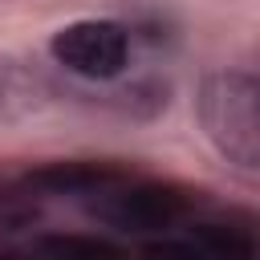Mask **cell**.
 I'll list each match as a JSON object with an SVG mask.
<instances>
[{"mask_svg": "<svg viewBox=\"0 0 260 260\" xmlns=\"http://www.w3.org/2000/svg\"><path fill=\"white\" fill-rule=\"evenodd\" d=\"M187 236L203 248L207 260H256L260 256V232L244 215H207L191 219Z\"/></svg>", "mask_w": 260, "mask_h": 260, "instance_id": "cell-5", "label": "cell"}, {"mask_svg": "<svg viewBox=\"0 0 260 260\" xmlns=\"http://www.w3.org/2000/svg\"><path fill=\"white\" fill-rule=\"evenodd\" d=\"M203 203V191L175 183V179H122L98 195L85 199V211L114 228V232H130V236H150V232H171L179 223L195 219V207Z\"/></svg>", "mask_w": 260, "mask_h": 260, "instance_id": "cell-2", "label": "cell"}, {"mask_svg": "<svg viewBox=\"0 0 260 260\" xmlns=\"http://www.w3.org/2000/svg\"><path fill=\"white\" fill-rule=\"evenodd\" d=\"M195 122L223 162L260 175V73H203L195 85Z\"/></svg>", "mask_w": 260, "mask_h": 260, "instance_id": "cell-1", "label": "cell"}, {"mask_svg": "<svg viewBox=\"0 0 260 260\" xmlns=\"http://www.w3.org/2000/svg\"><path fill=\"white\" fill-rule=\"evenodd\" d=\"M134 167L122 158H53L41 167H28L20 187L37 195H98L122 179H130Z\"/></svg>", "mask_w": 260, "mask_h": 260, "instance_id": "cell-4", "label": "cell"}, {"mask_svg": "<svg viewBox=\"0 0 260 260\" xmlns=\"http://www.w3.org/2000/svg\"><path fill=\"white\" fill-rule=\"evenodd\" d=\"M134 32L110 16H81L49 37V57L81 81H114L130 65Z\"/></svg>", "mask_w": 260, "mask_h": 260, "instance_id": "cell-3", "label": "cell"}, {"mask_svg": "<svg viewBox=\"0 0 260 260\" xmlns=\"http://www.w3.org/2000/svg\"><path fill=\"white\" fill-rule=\"evenodd\" d=\"M138 260H207V256H203V248H199L191 236H183V240L158 236V240H146V244H142Z\"/></svg>", "mask_w": 260, "mask_h": 260, "instance_id": "cell-8", "label": "cell"}, {"mask_svg": "<svg viewBox=\"0 0 260 260\" xmlns=\"http://www.w3.org/2000/svg\"><path fill=\"white\" fill-rule=\"evenodd\" d=\"M0 260H20V256H4V252H0Z\"/></svg>", "mask_w": 260, "mask_h": 260, "instance_id": "cell-9", "label": "cell"}, {"mask_svg": "<svg viewBox=\"0 0 260 260\" xmlns=\"http://www.w3.org/2000/svg\"><path fill=\"white\" fill-rule=\"evenodd\" d=\"M45 81L20 65V61H0V122H12V118H24L32 114L41 102H45Z\"/></svg>", "mask_w": 260, "mask_h": 260, "instance_id": "cell-6", "label": "cell"}, {"mask_svg": "<svg viewBox=\"0 0 260 260\" xmlns=\"http://www.w3.org/2000/svg\"><path fill=\"white\" fill-rule=\"evenodd\" d=\"M37 252L45 260H130V252H122L114 240L89 232H45Z\"/></svg>", "mask_w": 260, "mask_h": 260, "instance_id": "cell-7", "label": "cell"}]
</instances>
